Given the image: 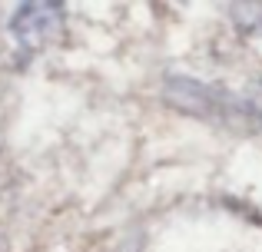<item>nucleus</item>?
I'll return each instance as SVG.
<instances>
[{"label":"nucleus","instance_id":"nucleus-2","mask_svg":"<svg viewBox=\"0 0 262 252\" xmlns=\"http://www.w3.org/2000/svg\"><path fill=\"white\" fill-rule=\"evenodd\" d=\"M232 24L249 37H262V4H232Z\"/></svg>","mask_w":262,"mask_h":252},{"label":"nucleus","instance_id":"nucleus-1","mask_svg":"<svg viewBox=\"0 0 262 252\" xmlns=\"http://www.w3.org/2000/svg\"><path fill=\"white\" fill-rule=\"evenodd\" d=\"M10 33L17 37V43L24 50H37V47L53 43L63 33V7L43 4V0L20 4L17 13L10 17Z\"/></svg>","mask_w":262,"mask_h":252}]
</instances>
